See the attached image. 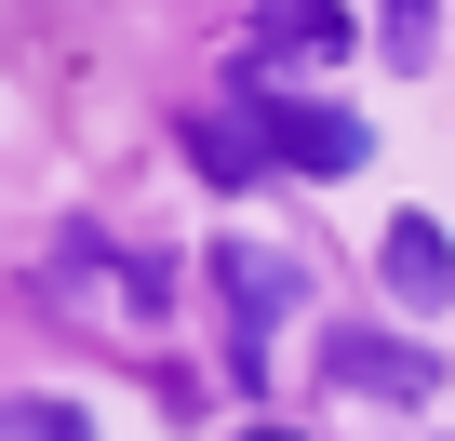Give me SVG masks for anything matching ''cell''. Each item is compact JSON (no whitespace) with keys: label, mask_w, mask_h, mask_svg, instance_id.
<instances>
[{"label":"cell","mask_w":455,"mask_h":441,"mask_svg":"<svg viewBox=\"0 0 455 441\" xmlns=\"http://www.w3.org/2000/svg\"><path fill=\"white\" fill-rule=\"evenodd\" d=\"M255 134H268V161H295V174H362V147H375V121H348V107H322V94H268Z\"/></svg>","instance_id":"1"},{"label":"cell","mask_w":455,"mask_h":441,"mask_svg":"<svg viewBox=\"0 0 455 441\" xmlns=\"http://www.w3.org/2000/svg\"><path fill=\"white\" fill-rule=\"evenodd\" d=\"M375 255H388V295H402V308H442V295H455V255H442L428 214H388V241H375Z\"/></svg>","instance_id":"2"},{"label":"cell","mask_w":455,"mask_h":441,"mask_svg":"<svg viewBox=\"0 0 455 441\" xmlns=\"http://www.w3.org/2000/svg\"><path fill=\"white\" fill-rule=\"evenodd\" d=\"M335 388H375V401H428V348H402V335H335Z\"/></svg>","instance_id":"3"},{"label":"cell","mask_w":455,"mask_h":441,"mask_svg":"<svg viewBox=\"0 0 455 441\" xmlns=\"http://www.w3.org/2000/svg\"><path fill=\"white\" fill-rule=\"evenodd\" d=\"M214 281H228V308H242V321H268V308H295V295H308V268H295V255H268V241H228V255H214Z\"/></svg>","instance_id":"4"},{"label":"cell","mask_w":455,"mask_h":441,"mask_svg":"<svg viewBox=\"0 0 455 441\" xmlns=\"http://www.w3.org/2000/svg\"><path fill=\"white\" fill-rule=\"evenodd\" d=\"M335 41H348V14H335V0H282L255 54H268V67H308V54H335Z\"/></svg>","instance_id":"5"},{"label":"cell","mask_w":455,"mask_h":441,"mask_svg":"<svg viewBox=\"0 0 455 441\" xmlns=\"http://www.w3.org/2000/svg\"><path fill=\"white\" fill-rule=\"evenodd\" d=\"M188 161H201L214 187H242V174L268 161V134H255V121H214V107H201V121H188Z\"/></svg>","instance_id":"6"},{"label":"cell","mask_w":455,"mask_h":441,"mask_svg":"<svg viewBox=\"0 0 455 441\" xmlns=\"http://www.w3.org/2000/svg\"><path fill=\"white\" fill-rule=\"evenodd\" d=\"M0 441H94V414H81V401H14Z\"/></svg>","instance_id":"7"},{"label":"cell","mask_w":455,"mask_h":441,"mask_svg":"<svg viewBox=\"0 0 455 441\" xmlns=\"http://www.w3.org/2000/svg\"><path fill=\"white\" fill-rule=\"evenodd\" d=\"M428 41H442L428 0H388V67H428Z\"/></svg>","instance_id":"8"},{"label":"cell","mask_w":455,"mask_h":441,"mask_svg":"<svg viewBox=\"0 0 455 441\" xmlns=\"http://www.w3.org/2000/svg\"><path fill=\"white\" fill-rule=\"evenodd\" d=\"M242 441H295V428H242Z\"/></svg>","instance_id":"9"}]
</instances>
